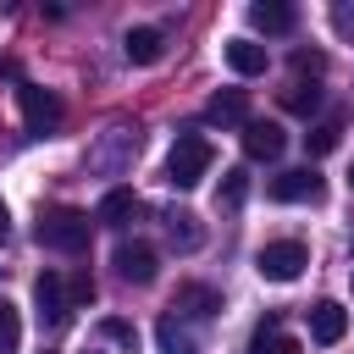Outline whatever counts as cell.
<instances>
[{
    "label": "cell",
    "mask_w": 354,
    "mask_h": 354,
    "mask_svg": "<svg viewBox=\"0 0 354 354\" xmlns=\"http://www.w3.org/2000/svg\"><path fill=\"white\" fill-rule=\"evenodd\" d=\"M39 243L44 249H61V254H83L88 249V232H94V221L83 216V210H72V205H55V210H44L39 216Z\"/></svg>",
    "instance_id": "1"
},
{
    "label": "cell",
    "mask_w": 354,
    "mask_h": 354,
    "mask_svg": "<svg viewBox=\"0 0 354 354\" xmlns=\"http://www.w3.org/2000/svg\"><path fill=\"white\" fill-rule=\"evenodd\" d=\"M210 160H216L210 138H199V133H183V138L171 144L166 183H171V188H199V183H205V171H210Z\"/></svg>",
    "instance_id": "2"
},
{
    "label": "cell",
    "mask_w": 354,
    "mask_h": 354,
    "mask_svg": "<svg viewBox=\"0 0 354 354\" xmlns=\"http://www.w3.org/2000/svg\"><path fill=\"white\" fill-rule=\"evenodd\" d=\"M266 194H271L277 205H321V199H326V177H321L315 166H293V171H277V177L266 183Z\"/></svg>",
    "instance_id": "3"
},
{
    "label": "cell",
    "mask_w": 354,
    "mask_h": 354,
    "mask_svg": "<svg viewBox=\"0 0 354 354\" xmlns=\"http://www.w3.org/2000/svg\"><path fill=\"white\" fill-rule=\"evenodd\" d=\"M304 266H310V249L299 238H277V243H266L254 254V271L266 282H293V277H304Z\"/></svg>",
    "instance_id": "4"
},
{
    "label": "cell",
    "mask_w": 354,
    "mask_h": 354,
    "mask_svg": "<svg viewBox=\"0 0 354 354\" xmlns=\"http://www.w3.org/2000/svg\"><path fill=\"white\" fill-rule=\"evenodd\" d=\"M17 105H22V122H28L33 133H55V127H61V116H66V105H61L50 88H33V83H22V88H17Z\"/></svg>",
    "instance_id": "5"
},
{
    "label": "cell",
    "mask_w": 354,
    "mask_h": 354,
    "mask_svg": "<svg viewBox=\"0 0 354 354\" xmlns=\"http://www.w3.org/2000/svg\"><path fill=\"white\" fill-rule=\"evenodd\" d=\"M116 271H122V282H155V271H160V260H155V249L144 243V238H122L116 243Z\"/></svg>",
    "instance_id": "6"
},
{
    "label": "cell",
    "mask_w": 354,
    "mask_h": 354,
    "mask_svg": "<svg viewBox=\"0 0 354 354\" xmlns=\"http://www.w3.org/2000/svg\"><path fill=\"white\" fill-rule=\"evenodd\" d=\"M288 149V133L277 127V122H254L249 116V127H243V155L249 160H277Z\"/></svg>",
    "instance_id": "7"
},
{
    "label": "cell",
    "mask_w": 354,
    "mask_h": 354,
    "mask_svg": "<svg viewBox=\"0 0 354 354\" xmlns=\"http://www.w3.org/2000/svg\"><path fill=\"white\" fill-rule=\"evenodd\" d=\"M138 155V133H127V127H116L100 149H88V166H100V171H122L127 160Z\"/></svg>",
    "instance_id": "8"
},
{
    "label": "cell",
    "mask_w": 354,
    "mask_h": 354,
    "mask_svg": "<svg viewBox=\"0 0 354 354\" xmlns=\"http://www.w3.org/2000/svg\"><path fill=\"white\" fill-rule=\"evenodd\" d=\"M205 116H210L216 127H249V94H243V88H221V94H210Z\"/></svg>",
    "instance_id": "9"
},
{
    "label": "cell",
    "mask_w": 354,
    "mask_h": 354,
    "mask_svg": "<svg viewBox=\"0 0 354 354\" xmlns=\"http://www.w3.org/2000/svg\"><path fill=\"white\" fill-rule=\"evenodd\" d=\"M33 304H39V321H50V326H61L66 321V288H61V277L55 271H44L39 282H33Z\"/></svg>",
    "instance_id": "10"
},
{
    "label": "cell",
    "mask_w": 354,
    "mask_h": 354,
    "mask_svg": "<svg viewBox=\"0 0 354 354\" xmlns=\"http://www.w3.org/2000/svg\"><path fill=\"white\" fill-rule=\"evenodd\" d=\"M343 332H348V315H343V304L321 299V304L310 310V337H315L321 348H332V343H343Z\"/></svg>",
    "instance_id": "11"
},
{
    "label": "cell",
    "mask_w": 354,
    "mask_h": 354,
    "mask_svg": "<svg viewBox=\"0 0 354 354\" xmlns=\"http://www.w3.org/2000/svg\"><path fill=\"white\" fill-rule=\"evenodd\" d=\"M122 50H127L133 66H155V61L166 55V33H160V28H127Z\"/></svg>",
    "instance_id": "12"
},
{
    "label": "cell",
    "mask_w": 354,
    "mask_h": 354,
    "mask_svg": "<svg viewBox=\"0 0 354 354\" xmlns=\"http://www.w3.org/2000/svg\"><path fill=\"white\" fill-rule=\"evenodd\" d=\"M249 22H254L260 33H293V28H299V11L282 6V0H254V6H249Z\"/></svg>",
    "instance_id": "13"
},
{
    "label": "cell",
    "mask_w": 354,
    "mask_h": 354,
    "mask_svg": "<svg viewBox=\"0 0 354 354\" xmlns=\"http://www.w3.org/2000/svg\"><path fill=\"white\" fill-rule=\"evenodd\" d=\"M227 66L238 72V77H260L266 72V44H254V39H227Z\"/></svg>",
    "instance_id": "14"
},
{
    "label": "cell",
    "mask_w": 354,
    "mask_h": 354,
    "mask_svg": "<svg viewBox=\"0 0 354 354\" xmlns=\"http://www.w3.org/2000/svg\"><path fill=\"white\" fill-rule=\"evenodd\" d=\"M144 205H138V194L133 188H111L105 199H100V210H94V221H105V227H122L127 216H138Z\"/></svg>",
    "instance_id": "15"
},
{
    "label": "cell",
    "mask_w": 354,
    "mask_h": 354,
    "mask_svg": "<svg viewBox=\"0 0 354 354\" xmlns=\"http://www.w3.org/2000/svg\"><path fill=\"white\" fill-rule=\"evenodd\" d=\"M171 310H188V315H216V310H221V293H210L205 282H183V288H177V299H171Z\"/></svg>",
    "instance_id": "16"
},
{
    "label": "cell",
    "mask_w": 354,
    "mask_h": 354,
    "mask_svg": "<svg viewBox=\"0 0 354 354\" xmlns=\"http://www.w3.org/2000/svg\"><path fill=\"white\" fill-rule=\"evenodd\" d=\"M155 343H160V354H199L194 332H188L177 315H160V326H155Z\"/></svg>",
    "instance_id": "17"
},
{
    "label": "cell",
    "mask_w": 354,
    "mask_h": 354,
    "mask_svg": "<svg viewBox=\"0 0 354 354\" xmlns=\"http://www.w3.org/2000/svg\"><path fill=\"white\" fill-rule=\"evenodd\" d=\"M249 354H304V343H299V337H288L277 321H266V326L249 337Z\"/></svg>",
    "instance_id": "18"
},
{
    "label": "cell",
    "mask_w": 354,
    "mask_h": 354,
    "mask_svg": "<svg viewBox=\"0 0 354 354\" xmlns=\"http://www.w3.org/2000/svg\"><path fill=\"white\" fill-rule=\"evenodd\" d=\"M166 232H171L177 249H199V243H205V227H199L194 210H166Z\"/></svg>",
    "instance_id": "19"
},
{
    "label": "cell",
    "mask_w": 354,
    "mask_h": 354,
    "mask_svg": "<svg viewBox=\"0 0 354 354\" xmlns=\"http://www.w3.org/2000/svg\"><path fill=\"white\" fill-rule=\"evenodd\" d=\"M315 105H321V88H315V83H310V88H304V83L282 88V111H293V116H310Z\"/></svg>",
    "instance_id": "20"
},
{
    "label": "cell",
    "mask_w": 354,
    "mask_h": 354,
    "mask_svg": "<svg viewBox=\"0 0 354 354\" xmlns=\"http://www.w3.org/2000/svg\"><path fill=\"white\" fill-rule=\"evenodd\" d=\"M337 138H343V127H337V122H315V127L304 133V149H310V155H332V149H337Z\"/></svg>",
    "instance_id": "21"
},
{
    "label": "cell",
    "mask_w": 354,
    "mask_h": 354,
    "mask_svg": "<svg viewBox=\"0 0 354 354\" xmlns=\"http://www.w3.org/2000/svg\"><path fill=\"white\" fill-rule=\"evenodd\" d=\"M100 337H111V343H122L127 354H138V326L122 321V315H105V321H100Z\"/></svg>",
    "instance_id": "22"
},
{
    "label": "cell",
    "mask_w": 354,
    "mask_h": 354,
    "mask_svg": "<svg viewBox=\"0 0 354 354\" xmlns=\"http://www.w3.org/2000/svg\"><path fill=\"white\" fill-rule=\"evenodd\" d=\"M17 343H22V315H17V304L0 299V354H17Z\"/></svg>",
    "instance_id": "23"
},
{
    "label": "cell",
    "mask_w": 354,
    "mask_h": 354,
    "mask_svg": "<svg viewBox=\"0 0 354 354\" xmlns=\"http://www.w3.org/2000/svg\"><path fill=\"white\" fill-rule=\"evenodd\" d=\"M216 199H221L227 210H238V205L249 199V177H243V171H221V194H216Z\"/></svg>",
    "instance_id": "24"
},
{
    "label": "cell",
    "mask_w": 354,
    "mask_h": 354,
    "mask_svg": "<svg viewBox=\"0 0 354 354\" xmlns=\"http://www.w3.org/2000/svg\"><path fill=\"white\" fill-rule=\"evenodd\" d=\"M332 28H337V39L354 44V0H337V6H332Z\"/></svg>",
    "instance_id": "25"
},
{
    "label": "cell",
    "mask_w": 354,
    "mask_h": 354,
    "mask_svg": "<svg viewBox=\"0 0 354 354\" xmlns=\"http://www.w3.org/2000/svg\"><path fill=\"white\" fill-rule=\"evenodd\" d=\"M293 72L304 77V72H326V55H315V50H299L293 55Z\"/></svg>",
    "instance_id": "26"
},
{
    "label": "cell",
    "mask_w": 354,
    "mask_h": 354,
    "mask_svg": "<svg viewBox=\"0 0 354 354\" xmlns=\"http://www.w3.org/2000/svg\"><path fill=\"white\" fill-rule=\"evenodd\" d=\"M88 299H94V282H88V277H72V288H66V304L77 310V304H88Z\"/></svg>",
    "instance_id": "27"
},
{
    "label": "cell",
    "mask_w": 354,
    "mask_h": 354,
    "mask_svg": "<svg viewBox=\"0 0 354 354\" xmlns=\"http://www.w3.org/2000/svg\"><path fill=\"white\" fill-rule=\"evenodd\" d=\"M11 232V210H6V199H0V238Z\"/></svg>",
    "instance_id": "28"
},
{
    "label": "cell",
    "mask_w": 354,
    "mask_h": 354,
    "mask_svg": "<svg viewBox=\"0 0 354 354\" xmlns=\"http://www.w3.org/2000/svg\"><path fill=\"white\" fill-rule=\"evenodd\" d=\"M348 188H354V171H348Z\"/></svg>",
    "instance_id": "29"
},
{
    "label": "cell",
    "mask_w": 354,
    "mask_h": 354,
    "mask_svg": "<svg viewBox=\"0 0 354 354\" xmlns=\"http://www.w3.org/2000/svg\"><path fill=\"white\" fill-rule=\"evenodd\" d=\"M348 282H354V277H348Z\"/></svg>",
    "instance_id": "30"
}]
</instances>
